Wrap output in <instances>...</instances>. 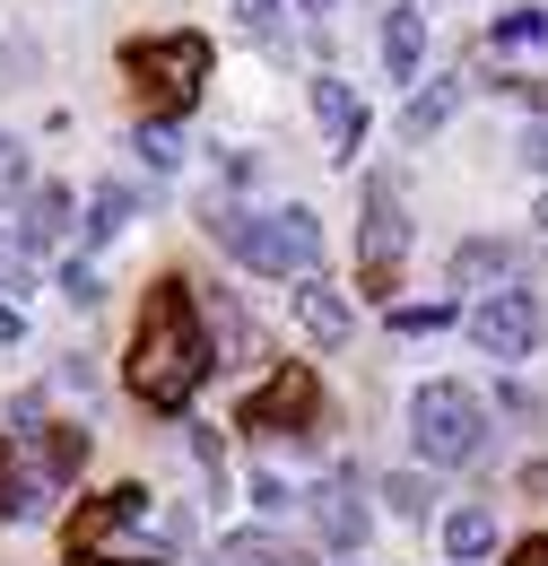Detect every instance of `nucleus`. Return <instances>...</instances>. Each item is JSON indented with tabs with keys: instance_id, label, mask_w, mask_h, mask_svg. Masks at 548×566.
Instances as JSON below:
<instances>
[{
	"instance_id": "1",
	"label": "nucleus",
	"mask_w": 548,
	"mask_h": 566,
	"mask_svg": "<svg viewBox=\"0 0 548 566\" xmlns=\"http://www.w3.org/2000/svg\"><path fill=\"white\" fill-rule=\"evenodd\" d=\"M209 332H201V296H192V280H148V296H139V323H131V357H123V384H131L148 410H192V392L209 384Z\"/></svg>"
},
{
	"instance_id": "2",
	"label": "nucleus",
	"mask_w": 548,
	"mask_h": 566,
	"mask_svg": "<svg viewBox=\"0 0 548 566\" xmlns=\"http://www.w3.org/2000/svg\"><path fill=\"white\" fill-rule=\"evenodd\" d=\"M209 235L244 271H262V280H314L323 271V218L305 210V201H287V210H218Z\"/></svg>"
},
{
	"instance_id": "3",
	"label": "nucleus",
	"mask_w": 548,
	"mask_h": 566,
	"mask_svg": "<svg viewBox=\"0 0 548 566\" xmlns=\"http://www.w3.org/2000/svg\"><path fill=\"white\" fill-rule=\"evenodd\" d=\"M410 444H418V462H435V471H462V462H479L487 444H496L487 401L462 384V375H426V384L410 392Z\"/></svg>"
},
{
	"instance_id": "4",
	"label": "nucleus",
	"mask_w": 548,
	"mask_h": 566,
	"mask_svg": "<svg viewBox=\"0 0 548 566\" xmlns=\"http://www.w3.org/2000/svg\"><path fill=\"white\" fill-rule=\"evenodd\" d=\"M123 78H131L148 105L183 114V105H201V87H209V35H192V27L131 35V44H123Z\"/></svg>"
},
{
	"instance_id": "5",
	"label": "nucleus",
	"mask_w": 548,
	"mask_h": 566,
	"mask_svg": "<svg viewBox=\"0 0 548 566\" xmlns=\"http://www.w3.org/2000/svg\"><path fill=\"white\" fill-rule=\"evenodd\" d=\"M401 253H410L401 184L375 175V184H366V227H357V287H366V296H392V287H401Z\"/></svg>"
},
{
	"instance_id": "6",
	"label": "nucleus",
	"mask_w": 548,
	"mask_h": 566,
	"mask_svg": "<svg viewBox=\"0 0 548 566\" xmlns=\"http://www.w3.org/2000/svg\"><path fill=\"white\" fill-rule=\"evenodd\" d=\"M314 419H323V375H314V366H296V357L271 366V375L244 392V410H235L244 436H287V427H314Z\"/></svg>"
},
{
	"instance_id": "7",
	"label": "nucleus",
	"mask_w": 548,
	"mask_h": 566,
	"mask_svg": "<svg viewBox=\"0 0 548 566\" xmlns=\"http://www.w3.org/2000/svg\"><path fill=\"white\" fill-rule=\"evenodd\" d=\"M462 323H471V340L487 357H531V340H540V296L531 287H487Z\"/></svg>"
},
{
	"instance_id": "8",
	"label": "nucleus",
	"mask_w": 548,
	"mask_h": 566,
	"mask_svg": "<svg viewBox=\"0 0 548 566\" xmlns=\"http://www.w3.org/2000/svg\"><path fill=\"white\" fill-rule=\"evenodd\" d=\"M148 514H157V505H148V489H139V480L105 489L96 505H78V514H70V558H96V549H105L123 523H148Z\"/></svg>"
},
{
	"instance_id": "9",
	"label": "nucleus",
	"mask_w": 548,
	"mask_h": 566,
	"mask_svg": "<svg viewBox=\"0 0 548 566\" xmlns=\"http://www.w3.org/2000/svg\"><path fill=\"white\" fill-rule=\"evenodd\" d=\"M314 132H323V148L331 157H357V140H366V96L348 87V78H314Z\"/></svg>"
},
{
	"instance_id": "10",
	"label": "nucleus",
	"mask_w": 548,
	"mask_h": 566,
	"mask_svg": "<svg viewBox=\"0 0 548 566\" xmlns=\"http://www.w3.org/2000/svg\"><path fill=\"white\" fill-rule=\"evenodd\" d=\"M375 53H383V78H392V87L418 78V62H426V9H418V0H392V9H383Z\"/></svg>"
},
{
	"instance_id": "11",
	"label": "nucleus",
	"mask_w": 548,
	"mask_h": 566,
	"mask_svg": "<svg viewBox=\"0 0 548 566\" xmlns=\"http://www.w3.org/2000/svg\"><path fill=\"white\" fill-rule=\"evenodd\" d=\"M514 271H523V244H505V235H462L453 244V287H514Z\"/></svg>"
},
{
	"instance_id": "12",
	"label": "nucleus",
	"mask_w": 548,
	"mask_h": 566,
	"mask_svg": "<svg viewBox=\"0 0 548 566\" xmlns=\"http://www.w3.org/2000/svg\"><path fill=\"white\" fill-rule=\"evenodd\" d=\"M18 235H27V253H53L70 235V184H27V210H18Z\"/></svg>"
},
{
	"instance_id": "13",
	"label": "nucleus",
	"mask_w": 548,
	"mask_h": 566,
	"mask_svg": "<svg viewBox=\"0 0 548 566\" xmlns=\"http://www.w3.org/2000/svg\"><path fill=\"white\" fill-rule=\"evenodd\" d=\"M314 541H331V549H357V541H366V496L348 489V480H331V489L314 496Z\"/></svg>"
},
{
	"instance_id": "14",
	"label": "nucleus",
	"mask_w": 548,
	"mask_h": 566,
	"mask_svg": "<svg viewBox=\"0 0 548 566\" xmlns=\"http://www.w3.org/2000/svg\"><path fill=\"white\" fill-rule=\"evenodd\" d=\"M453 114H462V71L426 78V87H418L410 105H401V132H410V140H435V132H444Z\"/></svg>"
},
{
	"instance_id": "15",
	"label": "nucleus",
	"mask_w": 548,
	"mask_h": 566,
	"mask_svg": "<svg viewBox=\"0 0 548 566\" xmlns=\"http://www.w3.org/2000/svg\"><path fill=\"white\" fill-rule=\"evenodd\" d=\"M209 357H218V366H235V357L253 349V323H244V305H235V296H226V287H209Z\"/></svg>"
},
{
	"instance_id": "16",
	"label": "nucleus",
	"mask_w": 548,
	"mask_h": 566,
	"mask_svg": "<svg viewBox=\"0 0 548 566\" xmlns=\"http://www.w3.org/2000/svg\"><path fill=\"white\" fill-rule=\"evenodd\" d=\"M296 323H305L314 340H348V323H357V314H348V296H340V287L305 280V287H296Z\"/></svg>"
},
{
	"instance_id": "17",
	"label": "nucleus",
	"mask_w": 548,
	"mask_h": 566,
	"mask_svg": "<svg viewBox=\"0 0 548 566\" xmlns=\"http://www.w3.org/2000/svg\"><path fill=\"white\" fill-rule=\"evenodd\" d=\"M444 549H453V566H479L496 549V514L487 505H453L444 514Z\"/></svg>"
},
{
	"instance_id": "18",
	"label": "nucleus",
	"mask_w": 548,
	"mask_h": 566,
	"mask_svg": "<svg viewBox=\"0 0 548 566\" xmlns=\"http://www.w3.org/2000/svg\"><path fill=\"white\" fill-rule=\"evenodd\" d=\"M131 218H139V192H131V184H96V192H87V235H96V244H105V235H123Z\"/></svg>"
},
{
	"instance_id": "19",
	"label": "nucleus",
	"mask_w": 548,
	"mask_h": 566,
	"mask_svg": "<svg viewBox=\"0 0 548 566\" xmlns=\"http://www.w3.org/2000/svg\"><path fill=\"white\" fill-rule=\"evenodd\" d=\"M218 566H305L287 541H271V532H235L226 549H218Z\"/></svg>"
},
{
	"instance_id": "20",
	"label": "nucleus",
	"mask_w": 548,
	"mask_h": 566,
	"mask_svg": "<svg viewBox=\"0 0 548 566\" xmlns=\"http://www.w3.org/2000/svg\"><path fill=\"white\" fill-rule=\"evenodd\" d=\"M523 44H548V9H505L496 18V53H523Z\"/></svg>"
},
{
	"instance_id": "21",
	"label": "nucleus",
	"mask_w": 548,
	"mask_h": 566,
	"mask_svg": "<svg viewBox=\"0 0 548 566\" xmlns=\"http://www.w3.org/2000/svg\"><path fill=\"white\" fill-rule=\"evenodd\" d=\"M139 157H148V166H166V175H175V166H183V157H192V140H183V132H175V123H139Z\"/></svg>"
},
{
	"instance_id": "22",
	"label": "nucleus",
	"mask_w": 548,
	"mask_h": 566,
	"mask_svg": "<svg viewBox=\"0 0 548 566\" xmlns=\"http://www.w3.org/2000/svg\"><path fill=\"white\" fill-rule=\"evenodd\" d=\"M235 18H244V35H253V44H278V27H287V0H235Z\"/></svg>"
},
{
	"instance_id": "23",
	"label": "nucleus",
	"mask_w": 548,
	"mask_h": 566,
	"mask_svg": "<svg viewBox=\"0 0 548 566\" xmlns=\"http://www.w3.org/2000/svg\"><path fill=\"white\" fill-rule=\"evenodd\" d=\"M383 505H392V514H426V505H435V489H426L418 471H392V480H383Z\"/></svg>"
},
{
	"instance_id": "24",
	"label": "nucleus",
	"mask_w": 548,
	"mask_h": 566,
	"mask_svg": "<svg viewBox=\"0 0 548 566\" xmlns=\"http://www.w3.org/2000/svg\"><path fill=\"white\" fill-rule=\"evenodd\" d=\"M444 323H453V305H392V332H410V340L444 332Z\"/></svg>"
},
{
	"instance_id": "25",
	"label": "nucleus",
	"mask_w": 548,
	"mask_h": 566,
	"mask_svg": "<svg viewBox=\"0 0 548 566\" xmlns=\"http://www.w3.org/2000/svg\"><path fill=\"white\" fill-rule=\"evenodd\" d=\"M62 296H70V305H96L105 287H96V271H87V262H70V271H62Z\"/></svg>"
},
{
	"instance_id": "26",
	"label": "nucleus",
	"mask_w": 548,
	"mask_h": 566,
	"mask_svg": "<svg viewBox=\"0 0 548 566\" xmlns=\"http://www.w3.org/2000/svg\"><path fill=\"white\" fill-rule=\"evenodd\" d=\"M9 184H27V148L0 132V192H9Z\"/></svg>"
},
{
	"instance_id": "27",
	"label": "nucleus",
	"mask_w": 548,
	"mask_h": 566,
	"mask_svg": "<svg viewBox=\"0 0 548 566\" xmlns=\"http://www.w3.org/2000/svg\"><path fill=\"white\" fill-rule=\"evenodd\" d=\"M523 166H540V175H548V123H531V132H523Z\"/></svg>"
},
{
	"instance_id": "28",
	"label": "nucleus",
	"mask_w": 548,
	"mask_h": 566,
	"mask_svg": "<svg viewBox=\"0 0 548 566\" xmlns=\"http://www.w3.org/2000/svg\"><path fill=\"white\" fill-rule=\"evenodd\" d=\"M505 566H548V532H531V541H523V549H514Z\"/></svg>"
},
{
	"instance_id": "29",
	"label": "nucleus",
	"mask_w": 548,
	"mask_h": 566,
	"mask_svg": "<svg viewBox=\"0 0 548 566\" xmlns=\"http://www.w3.org/2000/svg\"><path fill=\"white\" fill-rule=\"evenodd\" d=\"M523 489H540V496H548V462H523Z\"/></svg>"
},
{
	"instance_id": "30",
	"label": "nucleus",
	"mask_w": 548,
	"mask_h": 566,
	"mask_svg": "<svg viewBox=\"0 0 548 566\" xmlns=\"http://www.w3.org/2000/svg\"><path fill=\"white\" fill-rule=\"evenodd\" d=\"M9 340H18V305H0V349H9Z\"/></svg>"
},
{
	"instance_id": "31",
	"label": "nucleus",
	"mask_w": 548,
	"mask_h": 566,
	"mask_svg": "<svg viewBox=\"0 0 548 566\" xmlns=\"http://www.w3.org/2000/svg\"><path fill=\"white\" fill-rule=\"evenodd\" d=\"M78 566H157V558H78Z\"/></svg>"
},
{
	"instance_id": "32",
	"label": "nucleus",
	"mask_w": 548,
	"mask_h": 566,
	"mask_svg": "<svg viewBox=\"0 0 548 566\" xmlns=\"http://www.w3.org/2000/svg\"><path fill=\"white\" fill-rule=\"evenodd\" d=\"M0 271H9V235H0Z\"/></svg>"
},
{
	"instance_id": "33",
	"label": "nucleus",
	"mask_w": 548,
	"mask_h": 566,
	"mask_svg": "<svg viewBox=\"0 0 548 566\" xmlns=\"http://www.w3.org/2000/svg\"><path fill=\"white\" fill-rule=\"evenodd\" d=\"M305 9H314V18H323V9H331V0H305Z\"/></svg>"
},
{
	"instance_id": "34",
	"label": "nucleus",
	"mask_w": 548,
	"mask_h": 566,
	"mask_svg": "<svg viewBox=\"0 0 548 566\" xmlns=\"http://www.w3.org/2000/svg\"><path fill=\"white\" fill-rule=\"evenodd\" d=\"M540 235H548V201H540Z\"/></svg>"
}]
</instances>
